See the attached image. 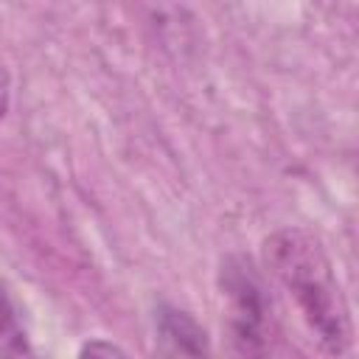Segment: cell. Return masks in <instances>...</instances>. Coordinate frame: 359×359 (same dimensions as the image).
I'll list each match as a JSON object with an SVG mask.
<instances>
[{"instance_id": "5b68a950", "label": "cell", "mask_w": 359, "mask_h": 359, "mask_svg": "<svg viewBox=\"0 0 359 359\" xmlns=\"http://www.w3.org/2000/svg\"><path fill=\"white\" fill-rule=\"evenodd\" d=\"M79 359H129L123 348H118L109 339H90L81 345Z\"/></svg>"}, {"instance_id": "3957f363", "label": "cell", "mask_w": 359, "mask_h": 359, "mask_svg": "<svg viewBox=\"0 0 359 359\" xmlns=\"http://www.w3.org/2000/svg\"><path fill=\"white\" fill-rule=\"evenodd\" d=\"M157 351L163 359H210L205 328L180 309H160L157 314Z\"/></svg>"}, {"instance_id": "6da1fadb", "label": "cell", "mask_w": 359, "mask_h": 359, "mask_svg": "<svg viewBox=\"0 0 359 359\" xmlns=\"http://www.w3.org/2000/svg\"><path fill=\"white\" fill-rule=\"evenodd\" d=\"M264 264L294 303L311 339L328 356H342L351 348V317L320 238L303 227H283L264 241Z\"/></svg>"}, {"instance_id": "7a4b0ae2", "label": "cell", "mask_w": 359, "mask_h": 359, "mask_svg": "<svg viewBox=\"0 0 359 359\" xmlns=\"http://www.w3.org/2000/svg\"><path fill=\"white\" fill-rule=\"evenodd\" d=\"M222 320L238 359H264L269 342V297L252 261L230 255L219 272Z\"/></svg>"}, {"instance_id": "8992f818", "label": "cell", "mask_w": 359, "mask_h": 359, "mask_svg": "<svg viewBox=\"0 0 359 359\" xmlns=\"http://www.w3.org/2000/svg\"><path fill=\"white\" fill-rule=\"evenodd\" d=\"M6 112H8V73L0 65V121L6 118Z\"/></svg>"}, {"instance_id": "277c9868", "label": "cell", "mask_w": 359, "mask_h": 359, "mask_svg": "<svg viewBox=\"0 0 359 359\" xmlns=\"http://www.w3.org/2000/svg\"><path fill=\"white\" fill-rule=\"evenodd\" d=\"M14 351L17 353L22 351V331H20L14 306L0 286V353H14Z\"/></svg>"}]
</instances>
